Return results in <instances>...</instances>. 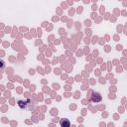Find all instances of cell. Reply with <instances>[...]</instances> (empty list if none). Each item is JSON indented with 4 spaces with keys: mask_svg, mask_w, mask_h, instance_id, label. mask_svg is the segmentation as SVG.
<instances>
[{
    "mask_svg": "<svg viewBox=\"0 0 127 127\" xmlns=\"http://www.w3.org/2000/svg\"><path fill=\"white\" fill-rule=\"evenodd\" d=\"M91 101L92 102H99L101 99H102V97H101V95H100V93H98V92H94V93H92V96H91Z\"/></svg>",
    "mask_w": 127,
    "mask_h": 127,
    "instance_id": "obj_1",
    "label": "cell"
},
{
    "mask_svg": "<svg viewBox=\"0 0 127 127\" xmlns=\"http://www.w3.org/2000/svg\"><path fill=\"white\" fill-rule=\"evenodd\" d=\"M18 105H19L20 108H25V107H26V101L18 100Z\"/></svg>",
    "mask_w": 127,
    "mask_h": 127,
    "instance_id": "obj_3",
    "label": "cell"
},
{
    "mask_svg": "<svg viewBox=\"0 0 127 127\" xmlns=\"http://www.w3.org/2000/svg\"><path fill=\"white\" fill-rule=\"evenodd\" d=\"M60 124L62 127H70V123H69V120L66 119V118H64L60 121Z\"/></svg>",
    "mask_w": 127,
    "mask_h": 127,
    "instance_id": "obj_2",
    "label": "cell"
}]
</instances>
